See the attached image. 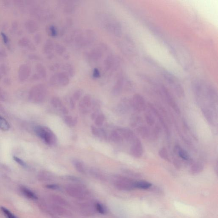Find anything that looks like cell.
<instances>
[{
  "label": "cell",
  "instance_id": "15",
  "mask_svg": "<svg viewBox=\"0 0 218 218\" xmlns=\"http://www.w3.org/2000/svg\"><path fill=\"white\" fill-rule=\"evenodd\" d=\"M148 107H149V108L151 110V111L152 112L153 114H154V115L158 118L159 121L160 122L163 127H164V129H165V131L167 135L168 136H170V130H169V129L168 127V126L166 124L165 122L164 121V119L162 116L159 114L158 111L155 108V107L152 104H148Z\"/></svg>",
  "mask_w": 218,
  "mask_h": 218
},
{
  "label": "cell",
  "instance_id": "16",
  "mask_svg": "<svg viewBox=\"0 0 218 218\" xmlns=\"http://www.w3.org/2000/svg\"><path fill=\"white\" fill-rule=\"evenodd\" d=\"M125 79L123 76L119 77L117 80L113 88L112 93L114 95H118L121 93L122 88L124 85Z\"/></svg>",
  "mask_w": 218,
  "mask_h": 218
},
{
  "label": "cell",
  "instance_id": "45",
  "mask_svg": "<svg viewBox=\"0 0 218 218\" xmlns=\"http://www.w3.org/2000/svg\"><path fill=\"white\" fill-rule=\"evenodd\" d=\"M173 165L177 170H180L182 166L181 161L178 159H174L173 161Z\"/></svg>",
  "mask_w": 218,
  "mask_h": 218
},
{
  "label": "cell",
  "instance_id": "6",
  "mask_svg": "<svg viewBox=\"0 0 218 218\" xmlns=\"http://www.w3.org/2000/svg\"><path fill=\"white\" fill-rule=\"evenodd\" d=\"M164 76L168 82L173 86L176 94L180 98L184 97V91L181 85L177 81L178 80L176 79V78L169 72L165 74Z\"/></svg>",
  "mask_w": 218,
  "mask_h": 218
},
{
  "label": "cell",
  "instance_id": "51",
  "mask_svg": "<svg viewBox=\"0 0 218 218\" xmlns=\"http://www.w3.org/2000/svg\"><path fill=\"white\" fill-rule=\"evenodd\" d=\"M28 57L29 59L30 60L38 61L40 59V57L36 54H31L29 55Z\"/></svg>",
  "mask_w": 218,
  "mask_h": 218
},
{
  "label": "cell",
  "instance_id": "49",
  "mask_svg": "<svg viewBox=\"0 0 218 218\" xmlns=\"http://www.w3.org/2000/svg\"><path fill=\"white\" fill-rule=\"evenodd\" d=\"M61 66L62 65L59 63H55L50 66V69L52 71H56L59 69L60 67H61Z\"/></svg>",
  "mask_w": 218,
  "mask_h": 218
},
{
  "label": "cell",
  "instance_id": "18",
  "mask_svg": "<svg viewBox=\"0 0 218 218\" xmlns=\"http://www.w3.org/2000/svg\"><path fill=\"white\" fill-rule=\"evenodd\" d=\"M61 68L63 72L68 75L69 77H72L75 73V70L72 64L69 63H65L61 66Z\"/></svg>",
  "mask_w": 218,
  "mask_h": 218
},
{
  "label": "cell",
  "instance_id": "39",
  "mask_svg": "<svg viewBox=\"0 0 218 218\" xmlns=\"http://www.w3.org/2000/svg\"><path fill=\"white\" fill-rule=\"evenodd\" d=\"M90 173H91V175L98 178L102 179L104 178L102 173H101L100 171H98L97 169L95 168L90 169Z\"/></svg>",
  "mask_w": 218,
  "mask_h": 218
},
{
  "label": "cell",
  "instance_id": "32",
  "mask_svg": "<svg viewBox=\"0 0 218 218\" xmlns=\"http://www.w3.org/2000/svg\"><path fill=\"white\" fill-rule=\"evenodd\" d=\"M51 104L53 107L55 108H61V107L63 106L62 101L59 98L53 97L51 99Z\"/></svg>",
  "mask_w": 218,
  "mask_h": 218
},
{
  "label": "cell",
  "instance_id": "10",
  "mask_svg": "<svg viewBox=\"0 0 218 218\" xmlns=\"http://www.w3.org/2000/svg\"><path fill=\"white\" fill-rule=\"evenodd\" d=\"M105 46H101V47H98L93 49L88 53V56L89 59L93 62H98L102 58L103 53V50Z\"/></svg>",
  "mask_w": 218,
  "mask_h": 218
},
{
  "label": "cell",
  "instance_id": "47",
  "mask_svg": "<svg viewBox=\"0 0 218 218\" xmlns=\"http://www.w3.org/2000/svg\"><path fill=\"white\" fill-rule=\"evenodd\" d=\"M93 76L94 78H99L101 76V72L98 68H95L93 69Z\"/></svg>",
  "mask_w": 218,
  "mask_h": 218
},
{
  "label": "cell",
  "instance_id": "53",
  "mask_svg": "<svg viewBox=\"0 0 218 218\" xmlns=\"http://www.w3.org/2000/svg\"><path fill=\"white\" fill-rule=\"evenodd\" d=\"M1 35H2L3 40H4L5 43H8V41H9V39H8V37H7V35L4 33H1Z\"/></svg>",
  "mask_w": 218,
  "mask_h": 218
},
{
  "label": "cell",
  "instance_id": "7",
  "mask_svg": "<svg viewBox=\"0 0 218 218\" xmlns=\"http://www.w3.org/2000/svg\"><path fill=\"white\" fill-rule=\"evenodd\" d=\"M131 105L138 112L145 111L146 107V102L144 98L139 94L134 95L131 101Z\"/></svg>",
  "mask_w": 218,
  "mask_h": 218
},
{
  "label": "cell",
  "instance_id": "31",
  "mask_svg": "<svg viewBox=\"0 0 218 218\" xmlns=\"http://www.w3.org/2000/svg\"><path fill=\"white\" fill-rule=\"evenodd\" d=\"M145 118L147 124L150 126H152L155 123V120L152 114L150 112L147 111L145 113Z\"/></svg>",
  "mask_w": 218,
  "mask_h": 218
},
{
  "label": "cell",
  "instance_id": "24",
  "mask_svg": "<svg viewBox=\"0 0 218 218\" xmlns=\"http://www.w3.org/2000/svg\"><path fill=\"white\" fill-rule=\"evenodd\" d=\"M152 184L150 183L145 181H134V188L142 189H147L151 187Z\"/></svg>",
  "mask_w": 218,
  "mask_h": 218
},
{
  "label": "cell",
  "instance_id": "28",
  "mask_svg": "<svg viewBox=\"0 0 218 218\" xmlns=\"http://www.w3.org/2000/svg\"><path fill=\"white\" fill-rule=\"evenodd\" d=\"M159 156L163 159L166 161L171 162V159L169 158L168 153V149L166 147H162L159 149Z\"/></svg>",
  "mask_w": 218,
  "mask_h": 218
},
{
  "label": "cell",
  "instance_id": "20",
  "mask_svg": "<svg viewBox=\"0 0 218 218\" xmlns=\"http://www.w3.org/2000/svg\"><path fill=\"white\" fill-rule=\"evenodd\" d=\"M204 165L200 162L194 163L191 168V172L192 174H196L201 173L204 169Z\"/></svg>",
  "mask_w": 218,
  "mask_h": 218
},
{
  "label": "cell",
  "instance_id": "22",
  "mask_svg": "<svg viewBox=\"0 0 218 218\" xmlns=\"http://www.w3.org/2000/svg\"><path fill=\"white\" fill-rule=\"evenodd\" d=\"M36 71L40 79H45L47 76V72L45 66L41 63H38L36 66Z\"/></svg>",
  "mask_w": 218,
  "mask_h": 218
},
{
  "label": "cell",
  "instance_id": "36",
  "mask_svg": "<svg viewBox=\"0 0 218 218\" xmlns=\"http://www.w3.org/2000/svg\"><path fill=\"white\" fill-rule=\"evenodd\" d=\"M95 123L98 127L101 126L105 120V116L103 114H99L95 119Z\"/></svg>",
  "mask_w": 218,
  "mask_h": 218
},
{
  "label": "cell",
  "instance_id": "54",
  "mask_svg": "<svg viewBox=\"0 0 218 218\" xmlns=\"http://www.w3.org/2000/svg\"><path fill=\"white\" fill-rule=\"evenodd\" d=\"M7 56L6 51L3 49H0V58H5Z\"/></svg>",
  "mask_w": 218,
  "mask_h": 218
},
{
  "label": "cell",
  "instance_id": "44",
  "mask_svg": "<svg viewBox=\"0 0 218 218\" xmlns=\"http://www.w3.org/2000/svg\"><path fill=\"white\" fill-rule=\"evenodd\" d=\"M13 159L14 161L16 162V163H17L18 164H19L21 166L24 167V168L27 167V164L22 159H21L15 156H13Z\"/></svg>",
  "mask_w": 218,
  "mask_h": 218
},
{
  "label": "cell",
  "instance_id": "38",
  "mask_svg": "<svg viewBox=\"0 0 218 218\" xmlns=\"http://www.w3.org/2000/svg\"><path fill=\"white\" fill-rule=\"evenodd\" d=\"M178 155L180 158L184 160L188 161L190 159V155L187 151L181 148L178 151Z\"/></svg>",
  "mask_w": 218,
  "mask_h": 218
},
{
  "label": "cell",
  "instance_id": "29",
  "mask_svg": "<svg viewBox=\"0 0 218 218\" xmlns=\"http://www.w3.org/2000/svg\"><path fill=\"white\" fill-rule=\"evenodd\" d=\"M74 166L75 169L81 173H85V168L82 162L76 159H74L72 161Z\"/></svg>",
  "mask_w": 218,
  "mask_h": 218
},
{
  "label": "cell",
  "instance_id": "34",
  "mask_svg": "<svg viewBox=\"0 0 218 218\" xmlns=\"http://www.w3.org/2000/svg\"><path fill=\"white\" fill-rule=\"evenodd\" d=\"M22 192L28 198H30V199H37V197H36L35 194L33 193V192L31 191L28 189L27 188L25 187H23L21 188Z\"/></svg>",
  "mask_w": 218,
  "mask_h": 218
},
{
  "label": "cell",
  "instance_id": "37",
  "mask_svg": "<svg viewBox=\"0 0 218 218\" xmlns=\"http://www.w3.org/2000/svg\"><path fill=\"white\" fill-rule=\"evenodd\" d=\"M32 43L30 40L27 37H23L21 39H20L18 41V44L20 46L22 47H27L30 45V44Z\"/></svg>",
  "mask_w": 218,
  "mask_h": 218
},
{
  "label": "cell",
  "instance_id": "12",
  "mask_svg": "<svg viewBox=\"0 0 218 218\" xmlns=\"http://www.w3.org/2000/svg\"><path fill=\"white\" fill-rule=\"evenodd\" d=\"M163 92L165 94V96L168 103L169 104V105L173 108L174 111L177 114L179 115L180 114V110L178 107V104H177L175 101L173 99L172 95L169 93L168 90L166 88L163 87L162 89Z\"/></svg>",
  "mask_w": 218,
  "mask_h": 218
},
{
  "label": "cell",
  "instance_id": "19",
  "mask_svg": "<svg viewBox=\"0 0 218 218\" xmlns=\"http://www.w3.org/2000/svg\"><path fill=\"white\" fill-rule=\"evenodd\" d=\"M55 43L51 39H47L46 40L43 45V50L46 54L49 55L52 53L54 48Z\"/></svg>",
  "mask_w": 218,
  "mask_h": 218
},
{
  "label": "cell",
  "instance_id": "27",
  "mask_svg": "<svg viewBox=\"0 0 218 218\" xmlns=\"http://www.w3.org/2000/svg\"><path fill=\"white\" fill-rule=\"evenodd\" d=\"M111 138L113 142L116 143H119L123 141V138L121 137V134L117 129L112 132L111 135Z\"/></svg>",
  "mask_w": 218,
  "mask_h": 218
},
{
  "label": "cell",
  "instance_id": "62",
  "mask_svg": "<svg viewBox=\"0 0 218 218\" xmlns=\"http://www.w3.org/2000/svg\"><path fill=\"white\" fill-rule=\"evenodd\" d=\"M2 74H1V73H0V80H1V79H2Z\"/></svg>",
  "mask_w": 218,
  "mask_h": 218
},
{
  "label": "cell",
  "instance_id": "46",
  "mask_svg": "<svg viewBox=\"0 0 218 218\" xmlns=\"http://www.w3.org/2000/svg\"><path fill=\"white\" fill-rule=\"evenodd\" d=\"M34 40L35 43L36 44H39L41 43L42 40V36L40 33H38L35 35L34 37Z\"/></svg>",
  "mask_w": 218,
  "mask_h": 218
},
{
  "label": "cell",
  "instance_id": "3",
  "mask_svg": "<svg viewBox=\"0 0 218 218\" xmlns=\"http://www.w3.org/2000/svg\"><path fill=\"white\" fill-rule=\"evenodd\" d=\"M101 21L103 26L108 33L117 36L121 35L122 27L119 21L111 19L108 16H103Z\"/></svg>",
  "mask_w": 218,
  "mask_h": 218
},
{
  "label": "cell",
  "instance_id": "21",
  "mask_svg": "<svg viewBox=\"0 0 218 218\" xmlns=\"http://www.w3.org/2000/svg\"><path fill=\"white\" fill-rule=\"evenodd\" d=\"M137 132L139 135L143 139H147L149 137L150 133L149 129L145 125H141L137 128Z\"/></svg>",
  "mask_w": 218,
  "mask_h": 218
},
{
  "label": "cell",
  "instance_id": "61",
  "mask_svg": "<svg viewBox=\"0 0 218 218\" xmlns=\"http://www.w3.org/2000/svg\"><path fill=\"white\" fill-rule=\"evenodd\" d=\"M18 25V23L16 21L13 22V23L12 24V28L15 30L17 27Z\"/></svg>",
  "mask_w": 218,
  "mask_h": 218
},
{
  "label": "cell",
  "instance_id": "41",
  "mask_svg": "<svg viewBox=\"0 0 218 218\" xmlns=\"http://www.w3.org/2000/svg\"><path fill=\"white\" fill-rule=\"evenodd\" d=\"M95 208L100 213L104 214L106 213V209L102 204H100V203H97L95 204Z\"/></svg>",
  "mask_w": 218,
  "mask_h": 218
},
{
  "label": "cell",
  "instance_id": "56",
  "mask_svg": "<svg viewBox=\"0 0 218 218\" xmlns=\"http://www.w3.org/2000/svg\"><path fill=\"white\" fill-rule=\"evenodd\" d=\"M31 80L33 81H38L40 80V77L39 76V75L37 73L33 75V76L31 77Z\"/></svg>",
  "mask_w": 218,
  "mask_h": 218
},
{
  "label": "cell",
  "instance_id": "25",
  "mask_svg": "<svg viewBox=\"0 0 218 218\" xmlns=\"http://www.w3.org/2000/svg\"><path fill=\"white\" fill-rule=\"evenodd\" d=\"M202 111L204 116H205V118L208 121L209 123H211V124L213 123V116L211 111L210 109L205 107L203 108L202 109Z\"/></svg>",
  "mask_w": 218,
  "mask_h": 218
},
{
  "label": "cell",
  "instance_id": "57",
  "mask_svg": "<svg viewBox=\"0 0 218 218\" xmlns=\"http://www.w3.org/2000/svg\"><path fill=\"white\" fill-rule=\"evenodd\" d=\"M5 98V93L3 90L0 88V100H4Z\"/></svg>",
  "mask_w": 218,
  "mask_h": 218
},
{
  "label": "cell",
  "instance_id": "55",
  "mask_svg": "<svg viewBox=\"0 0 218 218\" xmlns=\"http://www.w3.org/2000/svg\"><path fill=\"white\" fill-rule=\"evenodd\" d=\"M46 188L49 189H50L56 190L59 188V186L56 185V184H53L46 186Z\"/></svg>",
  "mask_w": 218,
  "mask_h": 218
},
{
  "label": "cell",
  "instance_id": "60",
  "mask_svg": "<svg viewBox=\"0 0 218 218\" xmlns=\"http://www.w3.org/2000/svg\"><path fill=\"white\" fill-rule=\"evenodd\" d=\"M181 148V147H180L179 145H176L174 147V152L175 154H178V151L180 150Z\"/></svg>",
  "mask_w": 218,
  "mask_h": 218
},
{
  "label": "cell",
  "instance_id": "14",
  "mask_svg": "<svg viewBox=\"0 0 218 218\" xmlns=\"http://www.w3.org/2000/svg\"><path fill=\"white\" fill-rule=\"evenodd\" d=\"M117 183L119 186L123 189L130 190L135 188L134 187V181L123 176L118 177Z\"/></svg>",
  "mask_w": 218,
  "mask_h": 218
},
{
  "label": "cell",
  "instance_id": "42",
  "mask_svg": "<svg viewBox=\"0 0 218 218\" xmlns=\"http://www.w3.org/2000/svg\"><path fill=\"white\" fill-rule=\"evenodd\" d=\"M83 93V90H81V89L76 90L73 93L72 98L75 101L79 100L80 99V98L82 97Z\"/></svg>",
  "mask_w": 218,
  "mask_h": 218
},
{
  "label": "cell",
  "instance_id": "2",
  "mask_svg": "<svg viewBox=\"0 0 218 218\" xmlns=\"http://www.w3.org/2000/svg\"><path fill=\"white\" fill-rule=\"evenodd\" d=\"M36 135L43 140L48 145H54L56 142V137L49 128L44 126H36L34 128Z\"/></svg>",
  "mask_w": 218,
  "mask_h": 218
},
{
  "label": "cell",
  "instance_id": "43",
  "mask_svg": "<svg viewBox=\"0 0 218 218\" xmlns=\"http://www.w3.org/2000/svg\"><path fill=\"white\" fill-rule=\"evenodd\" d=\"M1 210H2V211L4 213L5 215L6 216L7 218H17L11 212L9 211L8 210L5 208V207H1Z\"/></svg>",
  "mask_w": 218,
  "mask_h": 218
},
{
  "label": "cell",
  "instance_id": "58",
  "mask_svg": "<svg viewBox=\"0 0 218 218\" xmlns=\"http://www.w3.org/2000/svg\"><path fill=\"white\" fill-rule=\"evenodd\" d=\"M60 109V111H61L62 112L63 114H68V110H67V109L66 108V107L64 106V105L62 106L61 107V108Z\"/></svg>",
  "mask_w": 218,
  "mask_h": 218
},
{
  "label": "cell",
  "instance_id": "23",
  "mask_svg": "<svg viewBox=\"0 0 218 218\" xmlns=\"http://www.w3.org/2000/svg\"><path fill=\"white\" fill-rule=\"evenodd\" d=\"M62 6L64 5L63 9L64 12H67V13L71 12L73 11L75 7L74 4L71 1H63L62 3Z\"/></svg>",
  "mask_w": 218,
  "mask_h": 218
},
{
  "label": "cell",
  "instance_id": "9",
  "mask_svg": "<svg viewBox=\"0 0 218 218\" xmlns=\"http://www.w3.org/2000/svg\"><path fill=\"white\" fill-rule=\"evenodd\" d=\"M132 146L130 149V154L132 156L136 158H140L143 153V147L139 139H137L133 142Z\"/></svg>",
  "mask_w": 218,
  "mask_h": 218
},
{
  "label": "cell",
  "instance_id": "11",
  "mask_svg": "<svg viewBox=\"0 0 218 218\" xmlns=\"http://www.w3.org/2000/svg\"><path fill=\"white\" fill-rule=\"evenodd\" d=\"M117 130L120 133L123 140L125 139L128 142H133L137 139L133 132L130 129L121 128L118 129Z\"/></svg>",
  "mask_w": 218,
  "mask_h": 218
},
{
  "label": "cell",
  "instance_id": "48",
  "mask_svg": "<svg viewBox=\"0 0 218 218\" xmlns=\"http://www.w3.org/2000/svg\"><path fill=\"white\" fill-rule=\"evenodd\" d=\"M7 67L5 64H2L0 65V73L2 75L7 74Z\"/></svg>",
  "mask_w": 218,
  "mask_h": 218
},
{
  "label": "cell",
  "instance_id": "52",
  "mask_svg": "<svg viewBox=\"0 0 218 218\" xmlns=\"http://www.w3.org/2000/svg\"><path fill=\"white\" fill-rule=\"evenodd\" d=\"M75 101L72 98V97L70 98H69V105H70V108L72 110H73L75 107Z\"/></svg>",
  "mask_w": 218,
  "mask_h": 218
},
{
  "label": "cell",
  "instance_id": "17",
  "mask_svg": "<svg viewBox=\"0 0 218 218\" xmlns=\"http://www.w3.org/2000/svg\"><path fill=\"white\" fill-rule=\"evenodd\" d=\"M25 26L28 32L31 33H35L38 29V24L32 19L27 20L25 23Z\"/></svg>",
  "mask_w": 218,
  "mask_h": 218
},
{
  "label": "cell",
  "instance_id": "1",
  "mask_svg": "<svg viewBox=\"0 0 218 218\" xmlns=\"http://www.w3.org/2000/svg\"><path fill=\"white\" fill-rule=\"evenodd\" d=\"M47 89L45 85L40 84L33 86L30 90L29 98L30 101L35 103L43 102L47 95Z\"/></svg>",
  "mask_w": 218,
  "mask_h": 218
},
{
  "label": "cell",
  "instance_id": "59",
  "mask_svg": "<svg viewBox=\"0 0 218 218\" xmlns=\"http://www.w3.org/2000/svg\"><path fill=\"white\" fill-rule=\"evenodd\" d=\"M3 82L6 85H10L11 84V79L9 78H6L4 79Z\"/></svg>",
  "mask_w": 218,
  "mask_h": 218
},
{
  "label": "cell",
  "instance_id": "5",
  "mask_svg": "<svg viewBox=\"0 0 218 218\" xmlns=\"http://www.w3.org/2000/svg\"><path fill=\"white\" fill-rule=\"evenodd\" d=\"M120 64L121 61L119 57L115 55H109L104 61V69L106 71H116L120 66Z\"/></svg>",
  "mask_w": 218,
  "mask_h": 218
},
{
  "label": "cell",
  "instance_id": "26",
  "mask_svg": "<svg viewBox=\"0 0 218 218\" xmlns=\"http://www.w3.org/2000/svg\"><path fill=\"white\" fill-rule=\"evenodd\" d=\"M64 122L69 127H74L76 125L78 122L76 117H72L71 116H66L64 117Z\"/></svg>",
  "mask_w": 218,
  "mask_h": 218
},
{
  "label": "cell",
  "instance_id": "33",
  "mask_svg": "<svg viewBox=\"0 0 218 218\" xmlns=\"http://www.w3.org/2000/svg\"><path fill=\"white\" fill-rule=\"evenodd\" d=\"M46 31L48 34L51 37H56L58 34V31L57 28L53 25H50L47 27Z\"/></svg>",
  "mask_w": 218,
  "mask_h": 218
},
{
  "label": "cell",
  "instance_id": "30",
  "mask_svg": "<svg viewBox=\"0 0 218 218\" xmlns=\"http://www.w3.org/2000/svg\"><path fill=\"white\" fill-rule=\"evenodd\" d=\"M10 124L8 121L0 116V130L4 131H7L10 130Z\"/></svg>",
  "mask_w": 218,
  "mask_h": 218
},
{
  "label": "cell",
  "instance_id": "4",
  "mask_svg": "<svg viewBox=\"0 0 218 218\" xmlns=\"http://www.w3.org/2000/svg\"><path fill=\"white\" fill-rule=\"evenodd\" d=\"M49 82L55 87H65L69 84V77L63 72H56L51 76Z\"/></svg>",
  "mask_w": 218,
  "mask_h": 218
},
{
  "label": "cell",
  "instance_id": "8",
  "mask_svg": "<svg viewBox=\"0 0 218 218\" xmlns=\"http://www.w3.org/2000/svg\"><path fill=\"white\" fill-rule=\"evenodd\" d=\"M92 104V101L90 95H85L79 104L80 111L83 114H88Z\"/></svg>",
  "mask_w": 218,
  "mask_h": 218
},
{
  "label": "cell",
  "instance_id": "50",
  "mask_svg": "<svg viewBox=\"0 0 218 218\" xmlns=\"http://www.w3.org/2000/svg\"><path fill=\"white\" fill-rule=\"evenodd\" d=\"M91 130L93 135L98 137L99 133V129L96 128V127L94 126H91Z\"/></svg>",
  "mask_w": 218,
  "mask_h": 218
},
{
  "label": "cell",
  "instance_id": "13",
  "mask_svg": "<svg viewBox=\"0 0 218 218\" xmlns=\"http://www.w3.org/2000/svg\"><path fill=\"white\" fill-rule=\"evenodd\" d=\"M31 73V68L26 64H22L18 70V79L21 82H24L27 79Z\"/></svg>",
  "mask_w": 218,
  "mask_h": 218
},
{
  "label": "cell",
  "instance_id": "35",
  "mask_svg": "<svg viewBox=\"0 0 218 218\" xmlns=\"http://www.w3.org/2000/svg\"><path fill=\"white\" fill-rule=\"evenodd\" d=\"M54 50H55L56 52L58 54L62 55L66 51V49L64 46L60 43H55Z\"/></svg>",
  "mask_w": 218,
  "mask_h": 218
},
{
  "label": "cell",
  "instance_id": "40",
  "mask_svg": "<svg viewBox=\"0 0 218 218\" xmlns=\"http://www.w3.org/2000/svg\"><path fill=\"white\" fill-rule=\"evenodd\" d=\"M160 133V128L158 126H155L154 127V128L152 130V133H151V136L152 139H156L158 137Z\"/></svg>",
  "mask_w": 218,
  "mask_h": 218
}]
</instances>
